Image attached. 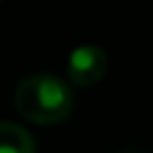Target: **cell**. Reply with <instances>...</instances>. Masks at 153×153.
<instances>
[{
    "label": "cell",
    "instance_id": "1",
    "mask_svg": "<svg viewBox=\"0 0 153 153\" xmlns=\"http://www.w3.org/2000/svg\"><path fill=\"white\" fill-rule=\"evenodd\" d=\"M14 108L36 124H57L69 117L74 96L69 84L53 74H31L14 88Z\"/></svg>",
    "mask_w": 153,
    "mask_h": 153
},
{
    "label": "cell",
    "instance_id": "2",
    "mask_svg": "<svg viewBox=\"0 0 153 153\" xmlns=\"http://www.w3.org/2000/svg\"><path fill=\"white\" fill-rule=\"evenodd\" d=\"M108 72V55L98 45H79L67 60V76L76 86H91Z\"/></svg>",
    "mask_w": 153,
    "mask_h": 153
},
{
    "label": "cell",
    "instance_id": "3",
    "mask_svg": "<svg viewBox=\"0 0 153 153\" xmlns=\"http://www.w3.org/2000/svg\"><path fill=\"white\" fill-rule=\"evenodd\" d=\"M0 153H36V141L24 127L0 122Z\"/></svg>",
    "mask_w": 153,
    "mask_h": 153
},
{
    "label": "cell",
    "instance_id": "4",
    "mask_svg": "<svg viewBox=\"0 0 153 153\" xmlns=\"http://www.w3.org/2000/svg\"><path fill=\"white\" fill-rule=\"evenodd\" d=\"M124 153H139V151H124Z\"/></svg>",
    "mask_w": 153,
    "mask_h": 153
}]
</instances>
